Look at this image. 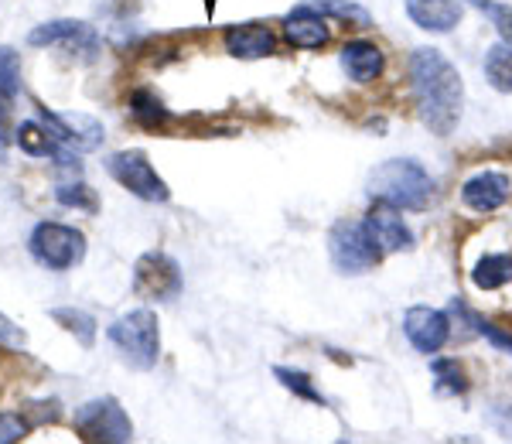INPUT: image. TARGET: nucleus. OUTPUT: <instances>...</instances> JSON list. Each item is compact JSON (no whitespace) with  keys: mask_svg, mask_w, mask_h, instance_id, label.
<instances>
[{"mask_svg":"<svg viewBox=\"0 0 512 444\" xmlns=\"http://www.w3.org/2000/svg\"><path fill=\"white\" fill-rule=\"evenodd\" d=\"M31 48H69V52H96L99 35L86 21H48L31 28Z\"/></svg>","mask_w":512,"mask_h":444,"instance_id":"11","label":"nucleus"},{"mask_svg":"<svg viewBox=\"0 0 512 444\" xmlns=\"http://www.w3.org/2000/svg\"><path fill=\"white\" fill-rule=\"evenodd\" d=\"M106 171H110L130 195H137V199H144V202H168L171 199L168 182L154 171V164L144 151L110 154V158H106Z\"/></svg>","mask_w":512,"mask_h":444,"instance_id":"7","label":"nucleus"},{"mask_svg":"<svg viewBox=\"0 0 512 444\" xmlns=\"http://www.w3.org/2000/svg\"><path fill=\"white\" fill-rule=\"evenodd\" d=\"M0 345H4V349H11V352L28 349V335H24V328L14 325L4 311H0Z\"/></svg>","mask_w":512,"mask_h":444,"instance_id":"29","label":"nucleus"},{"mask_svg":"<svg viewBox=\"0 0 512 444\" xmlns=\"http://www.w3.org/2000/svg\"><path fill=\"white\" fill-rule=\"evenodd\" d=\"M468 4H475V7H485V4H489V0H468Z\"/></svg>","mask_w":512,"mask_h":444,"instance_id":"32","label":"nucleus"},{"mask_svg":"<svg viewBox=\"0 0 512 444\" xmlns=\"http://www.w3.org/2000/svg\"><path fill=\"white\" fill-rule=\"evenodd\" d=\"M369 195H373V202L396 205L400 212L403 209L420 212L434 199V182L417 161L393 158V161H383L373 175H369Z\"/></svg>","mask_w":512,"mask_h":444,"instance_id":"2","label":"nucleus"},{"mask_svg":"<svg viewBox=\"0 0 512 444\" xmlns=\"http://www.w3.org/2000/svg\"><path fill=\"white\" fill-rule=\"evenodd\" d=\"M485 11H489L499 38L506 41V45H512V4H485Z\"/></svg>","mask_w":512,"mask_h":444,"instance_id":"30","label":"nucleus"},{"mask_svg":"<svg viewBox=\"0 0 512 444\" xmlns=\"http://www.w3.org/2000/svg\"><path fill=\"white\" fill-rule=\"evenodd\" d=\"M48 315H52V322L62 325L65 332H69L72 339L82 345V349H93V342H96V318L89 315V311H82V308H52Z\"/></svg>","mask_w":512,"mask_h":444,"instance_id":"21","label":"nucleus"},{"mask_svg":"<svg viewBox=\"0 0 512 444\" xmlns=\"http://www.w3.org/2000/svg\"><path fill=\"white\" fill-rule=\"evenodd\" d=\"M181 267L175 257L161 250L140 253L134 263V291L144 301H171L181 294Z\"/></svg>","mask_w":512,"mask_h":444,"instance_id":"8","label":"nucleus"},{"mask_svg":"<svg viewBox=\"0 0 512 444\" xmlns=\"http://www.w3.org/2000/svg\"><path fill=\"white\" fill-rule=\"evenodd\" d=\"M55 202L65 205V209L86 212V216H96V212H99L96 188H89L86 182H62V185H55Z\"/></svg>","mask_w":512,"mask_h":444,"instance_id":"23","label":"nucleus"},{"mask_svg":"<svg viewBox=\"0 0 512 444\" xmlns=\"http://www.w3.org/2000/svg\"><path fill=\"white\" fill-rule=\"evenodd\" d=\"M21 89V59L14 48L0 45V100H14Z\"/></svg>","mask_w":512,"mask_h":444,"instance_id":"26","label":"nucleus"},{"mask_svg":"<svg viewBox=\"0 0 512 444\" xmlns=\"http://www.w3.org/2000/svg\"><path fill=\"white\" fill-rule=\"evenodd\" d=\"M222 45L233 59H267V55L277 52V35L260 21H246V24H229L222 31Z\"/></svg>","mask_w":512,"mask_h":444,"instance_id":"12","label":"nucleus"},{"mask_svg":"<svg viewBox=\"0 0 512 444\" xmlns=\"http://www.w3.org/2000/svg\"><path fill=\"white\" fill-rule=\"evenodd\" d=\"M383 48L373 45V41H349L342 45V69L349 72L352 82H373L383 76Z\"/></svg>","mask_w":512,"mask_h":444,"instance_id":"16","label":"nucleus"},{"mask_svg":"<svg viewBox=\"0 0 512 444\" xmlns=\"http://www.w3.org/2000/svg\"><path fill=\"white\" fill-rule=\"evenodd\" d=\"M38 113H41V123L48 127V134H52L59 144L72 147V151L89 154V151H99V147H103L106 130L96 117H86V113H55L41 103H38Z\"/></svg>","mask_w":512,"mask_h":444,"instance_id":"9","label":"nucleus"},{"mask_svg":"<svg viewBox=\"0 0 512 444\" xmlns=\"http://www.w3.org/2000/svg\"><path fill=\"white\" fill-rule=\"evenodd\" d=\"M76 434L89 444H130L134 441V424L117 397L86 400L76 410Z\"/></svg>","mask_w":512,"mask_h":444,"instance_id":"6","label":"nucleus"},{"mask_svg":"<svg viewBox=\"0 0 512 444\" xmlns=\"http://www.w3.org/2000/svg\"><path fill=\"white\" fill-rule=\"evenodd\" d=\"M274 376H277V383L284 386V390L294 393V397L308 400V404H321V407H325V397L318 393V386L311 383L308 373H301V369H287V366H274Z\"/></svg>","mask_w":512,"mask_h":444,"instance_id":"25","label":"nucleus"},{"mask_svg":"<svg viewBox=\"0 0 512 444\" xmlns=\"http://www.w3.org/2000/svg\"><path fill=\"white\" fill-rule=\"evenodd\" d=\"M28 250L41 267L65 274L86 260V236L65 222H38L28 236Z\"/></svg>","mask_w":512,"mask_h":444,"instance_id":"5","label":"nucleus"},{"mask_svg":"<svg viewBox=\"0 0 512 444\" xmlns=\"http://www.w3.org/2000/svg\"><path fill=\"white\" fill-rule=\"evenodd\" d=\"M366 226L373 233L376 246L383 253H403V250H414V233L410 226L403 222L400 209L396 205H386V202H376L366 216Z\"/></svg>","mask_w":512,"mask_h":444,"instance_id":"13","label":"nucleus"},{"mask_svg":"<svg viewBox=\"0 0 512 444\" xmlns=\"http://www.w3.org/2000/svg\"><path fill=\"white\" fill-rule=\"evenodd\" d=\"M21 414L31 427H45V424H55L62 417V404L59 400H31V404L21 407Z\"/></svg>","mask_w":512,"mask_h":444,"instance_id":"27","label":"nucleus"},{"mask_svg":"<svg viewBox=\"0 0 512 444\" xmlns=\"http://www.w3.org/2000/svg\"><path fill=\"white\" fill-rule=\"evenodd\" d=\"M130 117H134L140 127L158 130L171 120V110L164 106V100L154 89H134V93H130Z\"/></svg>","mask_w":512,"mask_h":444,"instance_id":"19","label":"nucleus"},{"mask_svg":"<svg viewBox=\"0 0 512 444\" xmlns=\"http://www.w3.org/2000/svg\"><path fill=\"white\" fill-rule=\"evenodd\" d=\"M297 7L315 11L321 18H338V21L352 24V28H369V24H373L366 7L352 4V0H304V4H297Z\"/></svg>","mask_w":512,"mask_h":444,"instance_id":"20","label":"nucleus"},{"mask_svg":"<svg viewBox=\"0 0 512 444\" xmlns=\"http://www.w3.org/2000/svg\"><path fill=\"white\" fill-rule=\"evenodd\" d=\"M509 192H512V185L502 171H478L475 178H468V182L461 185V202L472 212L489 216V212L502 209V205L509 202Z\"/></svg>","mask_w":512,"mask_h":444,"instance_id":"14","label":"nucleus"},{"mask_svg":"<svg viewBox=\"0 0 512 444\" xmlns=\"http://www.w3.org/2000/svg\"><path fill=\"white\" fill-rule=\"evenodd\" d=\"M328 253H332V263L338 274H366L373 270L383 250L376 246L373 233H369L366 219H338L328 233Z\"/></svg>","mask_w":512,"mask_h":444,"instance_id":"4","label":"nucleus"},{"mask_svg":"<svg viewBox=\"0 0 512 444\" xmlns=\"http://www.w3.org/2000/svg\"><path fill=\"white\" fill-rule=\"evenodd\" d=\"M403 332H407L410 345L424 356L431 352H441L451 339V318L437 308H427V304H417L403 315Z\"/></svg>","mask_w":512,"mask_h":444,"instance_id":"10","label":"nucleus"},{"mask_svg":"<svg viewBox=\"0 0 512 444\" xmlns=\"http://www.w3.org/2000/svg\"><path fill=\"white\" fill-rule=\"evenodd\" d=\"M410 89L417 113L437 137H448L465 110V82L437 48H417L410 59Z\"/></svg>","mask_w":512,"mask_h":444,"instance_id":"1","label":"nucleus"},{"mask_svg":"<svg viewBox=\"0 0 512 444\" xmlns=\"http://www.w3.org/2000/svg\"><path fill=\"white\" fill-rule=\"evenodd\" d=\"M106 339L113 342V349L120 352V359L134 369H154L161 359V328L158 315L147 308L127 311L117 322L106 328Z\"/></svg>","mask_w":512,"mask_h":444,"instance_id":"3","label":"nucleus"},{"mask_svg":"<svg viewBox=\"0 0 512 444\" xmlns=\"http://www.w3.org/2000/svg\"><path fill=\"white\" fill-rule=\"evenodd\" d=\"M31 431V424L24 421V414H0V444L24 441Z\"/></svg>","mask_w":512,"mask_h":444,"instance_id":"28","label":"nucleus"},{"mask_svg":"<svg viewBox=\"0 0 512 444\" xmlns=\"http://www.w3.org/2000/svg\"><path fill=\"white\" fill-rule=\"evenodd\" d=\"M431 373L437 376V393H468V376L458 359L448 356L431 359Z\"/></svg>","mask_w":512,"mask_h":444,"instance_id":"24","label":"nucleus"},{"mask_svg":"<svg viewBox=\"0 0 512 444\" xmlns=\"http://www.w3.org/2000/svg\"><path fill=\"white\" fill-rule=\"evenodd\" d=\"M284 38L291 41L294 48H304V52H311V48H325L332 35H328L321 14L304 11V7H294V11L284 18Z\"/></svg>","mask_w":512,"mask_h":444,"instance_id":"17","label":"nucleus"},{"mask_svg":"<svg viewBox=\"0 0 512 444\" xmlns=\"http://www.w3.org/2000/svg\"><path fill=\"white\" fill-rule=\"evenodd\" d=\"M512 281V257L509 253H485L472 270V284L478 291H499Z\"/></svg>","mask_w":512,"mask_h":444,"instance_id":"18","label":"nucleus"},{"mask_svg":"<svg viewBox=\"0 0 512 444\" xmlns=\"http://www.w3.org/2000/svg\"><path fill=\"white\" fill-rule=\"evenodd\" d=\"M475 332H478V335H485V339H489V342L495 345V349H502V352H509V356H512V335H509V332H502L499 325L475 318Z\"/></svg>","mask_w":512,"mask_h":444,"instance_id":"31","label":"nucleus"},{"mask_svg":"<svg viewBox=\"0 0 512 444\" xmlns=\"http://www.w3.org/2000/svg\"><path fill=\"white\" fill-rule=\"evenodd\" d=\"M407 14L417 28L434 31V35H448L465 18L458 0H407Z\"/></svg>","mask_w":512,"mask_h":444,"instance_id":"15","label":"nucleus"},{"mask_svg":"<svg viewBox=\"0 0 512 444\" xmlns=\"http://www.w3.org/2000/svg\"><path fill=\"white\" fill-rule=\"evenodd\" d=\"M485 79L495 93H512V45L499 41L485 52Z\"/></svg>","mask_w":512,"mask_h":444,"instance_id":"22","label":"nucleus"}]
</instances>
